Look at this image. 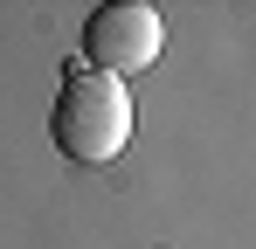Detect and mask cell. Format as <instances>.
<instances>
[{
  "label": "cell",
  "mask_w": 256,
  "mask_h": 249,
  "mask_svg": "<svg viewBox=\"0 0 256 249\" xmlns=\"http://www.w3.org/2000/svg\"><path fill=\"white\" fill-rule=\"evenodd\" d=\"M48 138L70 166H104L118 160V146L132 138V97L118 76L104 70H70L48 111Z\"/></svg>",
  "instance_id": "1"
},
{
  "label": "cell",
  "mask_w": 256,
  "mask_h": 249,
  "mask_svg": "<svg viewBox=\"0 0 256 249\" xmlns=\"http://www.w3.org/2000/svg\"><path fill=\"white\" fill-rule=\"evenodd\" d=\"M160 7H146V0H111V7H97L84 21V56L90 70H104V76H138V70H152V56H160Z\"/></svg>",
  "instance_id": "2"
}]
</instances>
